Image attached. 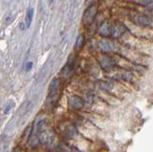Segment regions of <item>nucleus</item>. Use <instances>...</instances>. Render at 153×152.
I'll return each mask as SVG.
<instances>
[{"label": "nucleus", "instance_id": "9b49d317", "mask_svg": "<svg viewBox=\"0 0 153 152\" xmlns=\"http://www.w3.org/2000/svg\"><path fill=\"white\" fill-rule=\"evenodd\" d=\"M83 42H84V36L83 35H79L78 37H76V43H75V47L76 50H79L81 47L83 46Z\"/></svg>", "mask_w": 153, "mask_h": 152}, {"label": "nucleus", "instance_id": "4468645a", "mask_svg": "<svg viewBox=\"0 0 153 152\" xmlns=\"http://www.w3.org/2000/svg\"><path fill=\"white\" fill-rule=\"evenodd\" d=\"M14 19V16L12 15V13H9V15L6 16V20H5V24L6 25H9L11 24V23L13 22V20Z\"/></svg>", "mask_w": 153, "mask_h": 152}, {"label": "nucleus", "instance_id": "9d476101", "mask_svg": "<svg viewBox=\"0 0 153 152\" xmlns=\"http://www.w3.org/2000/svg\"><path fill=\"white\" fill-rule=\"evenodd\" d=\"M124 32V27L123 25H118L116 27H114V32H113V36L114 37H119L120 36H122Z\"/></svg>", "mask_w": 153, "mask_h": 152}, {"label": "nucleus", "instance_id": "6e6552de", "mask_svg": "<svg viewBox=\"0 0 153 152\" xmlns=\"http://www.w3.org/2000/svg\"><path fill=\"white\" fill-rule=\"evenodd\" d=\"M60 87V79L59 78H54L52 79L49 86V92H57L59 91Z\"/></svg>", "mask_w": 153, "mask_h": 152}, {"label": "nucleus", "instance_id": "f257e3e1", "mask_svg": "<svg viewBox=\"0 0 153 152\" xmlns=\"http://www.w3.org/2000/svg\"><path fill=\"white\" fill-rule=\"evenodd\" d=\"M84 107V101L82 98H80L79 96H72L68 99V108L70 110L73 111H78L81 110Z\"/></svg>", "mask_w": 153, "mask_h": 152}, {"label": "nucleus", "instance_id": "ddd939ff", "mask_svg": "<svg viewBox=\"0 0 153 152\" xmlns=\"http://www.w3.org/2000/svg\"><path fill=\"white\" fill-rule=\"evenodd\" d=\"M137 2L139 4H141V5H143V6L153 8V0H138Z\"/></svg>", "mask_w": 153, "mask_h": 152}, {"label": "nucleus", "instance_id": "f03ea898", "mask_svg": "<svg viewBox=\"0 0 153 152\" xmlns=\"http://www.w3.org/2000/svg\"><path fill=\"white\" fill-rule=\"evenodd\" d=\"M97 7L95 5H91L85 10L82 16V23L84 25H90L95 19V16L97 15Z\"/></svg>", "mask_w": 153, "mask_h": 152}, {"label": "nucleus", "instance_id": "423d86ee", "mask_svg": "<svg viewBox=\"0 0 153 152\" xmlns=\"http://www.w3.org/2000/svg\"><path fill=\"white\" fill-rule=\"evenodd\" d=\"M100 65L104 71H110L114 67V62L109 56H102L100 59Z\"/></svg>", "mask_w": 153, "mask_h": 152}, {"label": "nucleus", "instance_id": "0eeeda50", "mask_svg": "<svg viewBox=\"0 0 153 152\" xmlns=\"http://www.w3.org/2000/svg\"><path fill=\"white\" fill-rule=\"evenodd\" d=\"M99 48L102 52L108 53V52H111L114 50V44L112 41H110L108 39H102L99 42Z\"/></svg>", "mask_w": 153, "mask_h": 152}, {"label": "nucleus", "instance_id": "2eb2a0df", "mask_svg": "<svg viewBox=\"0 0 153 152\" xmlns=\"http://www.w3.org/2000/svg\"><path fill=\"white\" fill-rule=\"evenodd\" d=\"M32 68H33V62H31V61H28V62L26 63V66H25L26 71H30Z\"/></svg>", "mask_w": 153, "mask_h": 152}, {"label": "nucleus", "instance_id": "39448f33", "mask_svg": "<svg viewBox=\"0 0 153 152\" xmlns=\"http://www.w3.org/2000/svg\"><path fill=\"white\" fill-rule=\"evenodd\" d=\"M113 32H114V26L111 25L108 22H104L100 28L99 34L102 36L108 37V36H113Z\"/></svg>", "mask_w": 153, "mask_h": 152}, {"label": "nucleus", "instance_id": "dca6fc26", "mask_svg": "<svg viewBox=\"0 0 153 152\" xmlns=\"http://www.w3.org/2000/svg\"><path fill=\"white\" fill-rule=\"evenodd\" d=\"M19 27H20V29H22V30H24L26 28V26H24V23H20V25H19Z\"/></svg>", "mask_w": 153, "mask_h": 152}, {"label": "nucleus", "instance_id": "f8f14e48", "mask_svg": "<svg viewBox=\"0 0 153 152\" xmlns=\"http://www.w3.org/2000/svg\"><path fill=\"white\" fill-rule=\"evenodd\" d=\"M99 86H100V89L105 90V91H108V90L113 88V84L111 82H100Z\"/></svg>", "mask_w": 153, "mask_h": 152}, {"label": "nucleus", "instance_id": "20e7f679", "mask_svg": "<svg viewBox=\"0 0 153 152\" xmlns=\"http://www.w3.org/2000/svg\"><path fill=\"white\" fill-rule=\"evenodd\" d=\"M74 68H75V58L72 55H70L68 59H67V63L63 67V69H62L61 73L65 78H67L71 75L72 72H73Z\"/></svg>", "mask_w": 153, "mask_h": 152}, {"label": "nucleus", "instance_id": "1a4fd4ad", "mask_svg": "<svg viewBox=\"0 0 153 152\" xmlns=\"http://www.w3.org/2000/svg\"><path fill=\"white\" fill-rule=\"evenodd\" d=\"M33 9L29 8L26 13V17H25V26L26 28H30L31 23L33 20Z\"/></svg>", "mask_w": 153, "mask_h": 152}, {"label": "nucleus", "instance_id": "7ed1b4c3", "mask_svg": "<svg viewBox=\"0 0 153 152\" xmlns=\"http://www.w3.org/2000/svg\"><path fill=\"white\" fill-rule=\"evenodd\" d=\"M132 21L135 24H138L140 26H145V27L151 26L152 24V21L149 17L143 15H139V13H135L134 16H132Z\"/></svg>", "mask_w": 153, "mask_h": 152}]
</instances>
